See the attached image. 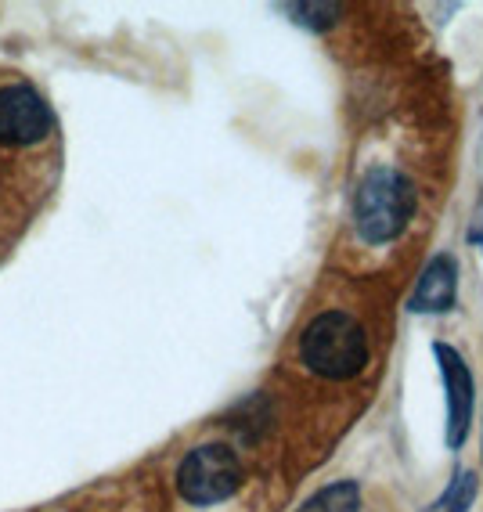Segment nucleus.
<instances>
[{
    "label": "nucleus",
    "instance_id": "obj_1",
    "mask_svg": "<svg viewBox=\"0 0 483 512\" xmlns=\"http://www.w3.org/2000/svg\"><path fill=\"white\" fill-rule=\"evenodd\" d=\"M415 206H419L415 184L397 166H372L357 181L354 228L365 242L383 246V242H393L408 228L411 217H415Z\"/></svg>",
    "mask_w": 483,
    "mask_h": 512
},
{
    "label": "nucleus",
    "instance_id": "obj_2",
    "mask_svg": "<svg viewBox=\"0 0 483 512\" xmlns=\"http://www.w3.org/2000/svg\"><path fill=\"white\" fill-rule=\"evenodd\" d=\"M300 357L321 379H354L368 365V336L350 314L325 311L303 329Z\"/></svg>",
    "mask_w": 483,
    "mask_h": 512
},
{
    "label": "nucleus",
    "instance_id": "obj_3",
    "mask_svg": "<svg viewBox=\"0 0 483 512\" xmlns=\"http://www.w3.org/2000/svg\"><path fill=\"white\" fill-rule=\"evenodd\" d=\"M242 487V462L228 444H199L177 469V491L188 505H220Z\"/></svg>",
    "mask_w": 483,
    "mask_h": 512
},
{
    "label": "nucleus",
    "instance_id": "obj_4",
    "mask_svg": "<svg viewBox=\"0 0 483 512\" xmlns=\"http://www.w3.org/2000/svg\"><path fill=\"white\" fill-rule=\"evenodd\" d=\"M55 127V112L47 109L29 83L0 87V145H37Z\"/></svg>",
    "mask_w": 483,
    "mask_h": 512
},
{
    "label": "nucleus",
    "instance_id": "obj_5",
    "mask_svg": "<svg viewBox=\"0 0 483 512\" xmlns=\"http://www.w3.org/2000/svg\"><path fill=\"white\" fill-rule=\"evenodd\" d=\"M433 354L440 361L447 390V444L458 451L469 433V419H473V372L465 365V357L447 343H433Z\"/></svg>",
    "mask_w": 483,
    "mask_h": 512
},
{
    "label": "nucleus",
    "instance_id": "obj_6",
    "mask_svg": "<svg viewBox=\"0 0 483 512\" xmlns=\"http://www.w3.org/2000/svg\"><path fill=\"white\" fill-rule=\"evenodd\" d=\"M455 296H458V264L455 256L440 253L426 264L408 307L415 314H444L455 307Z\"/></svg>",
    "mask_w": 483,
    "mask_h": 512
},
{
    "label": "nucleus",
    "instance_id": "obj_7",
    "mask_svg": "<svg viewBox=\"0 0 483 512\" xmlns=\"http://www.w3.org/2000/svg\"><path fill=\"white\" fill-rule=\"evenodd\" d=\"M300 512H361V487L354 480H339V484L321 487L300 505Z\"/></svg>",
    "mask_w": 483,
    "mask_h": 512
},
{
    "label": "nucleus",
    "instance_id": "obj_8",
    "mask_svg": "<svg viewBox=\"0 0 483 512\" xmlns=\"http://www.w3.org/2000/svg\"><path fill=\"white\" fill-rule=\"evenodd\" d=\"M476 502V473H458L455 484L447 487L444 498L437 502L440 512H469Z\"/></svg>",
    "mask_w": 483,
    "mask_h": 512
}]
</instances>
